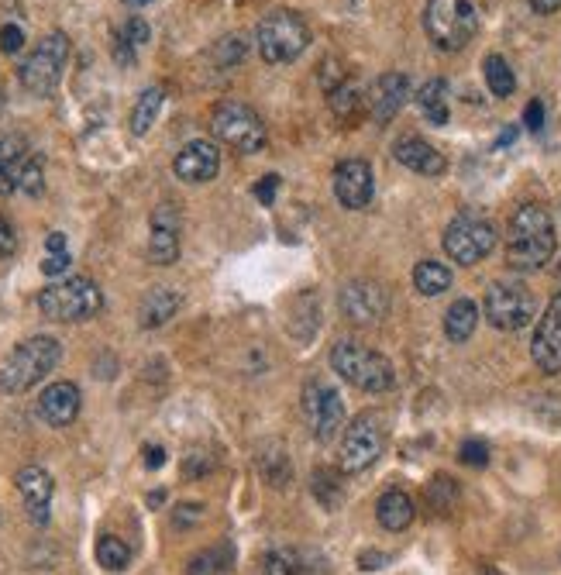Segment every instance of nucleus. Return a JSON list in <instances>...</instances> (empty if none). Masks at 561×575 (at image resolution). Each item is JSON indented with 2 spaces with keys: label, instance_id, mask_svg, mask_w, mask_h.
<instances>
[{
  "label": "nucleus",
  "instance_id": "f257e3e1",
  "mask_svg": "<svg viewBox=\"0 0 561 575\" xmlns=\"http://www.w3.org/2000/svg\"><path fill=\"white\" fill-rule=\"evenodd\" d=\"M555 255V221L541 204H524L510 217L506 266L513 273H541Z\"/></svg>",
  "mask_w": 561,
  "mask_h": 575
},
{
  "label": "nucleus",
  "instance_id": "f03ea898",
  "mask_svg": "<svg viewBox=\"0 0 561 575\" xmlns=\"http://www.w3.org/2000/svg\"><path fill=\"white\" fill-rule=\"evenodd\" d=\"M331 369L362 393H386L396 383L393 362L383 352H376V348L362 345L355 338H341L331 348Z\"/></svg>",
  "mask_w": 561,
  "mask_h": 575
},
{
  "label": "nucleus",
  "instance_id": "7ed1b4c3",
  "mask_svg": "<svg viewBox=\"0 0 561 575\" xmlns=\"http://www.w3.org/2000/svg\"><path fill=\"white\" fill-rule=\"evenodd\" d=\"M62 359V348L49 334H35V338L21 341L4 362H0V393H28L38 386Z\"/></svg>",
  "mask_w": 561,
  "mask_h": 575
},
{
  "label": "nucleus",
  "instance_id": "20e7f679",
  "mask_svg": "<svg viewBox=\"0 0 561 575\" xmlns=\"http://www.w3.org/2000/svg\"><path fill=\"white\" fill-rule=\"evenodd\" d=\"M100 307H104V293H100V286L87 276L59 279V283L45 286V290L38 293V310H42L49 321H59V324L90 321L93 314H100Z\"/></svg>",
  "mask_w": 561,
  "mask_h": 575
},
{
  "label": "nucleus",
  "instance_id": "39448f33",
  "mask_svg": "<svg viewBox=\"0 0 561 575\" xmlns=\"http://www.w3.org/2000/svg\"><path fill=\"white\" fill-rule=\"evenodd\" d=\"M255 42H259V56L269 66H283L303 56V49L310 45V28L300 14L293 11H272L259 21L255 28Z\"/></svg>",
  "mask_w": 561,
  "mask_h": 575
},
{
  "label": "nucleus",
  "instance_id": "423d86ee",
  "mask_svg": "<svg viewBox=\"0 0 561 575\" xmlns=\"http://www.w3.org/2000/svg\"><path fill=\"white\" fill-rule=\"evenodd\" d=\"M210 131H214L217 142L231 145V149L245 155L262 152L269 142L266 124H262V118L252 107L241 104V100H221V104L214 107V114H210Z\"/></svg>",
  "mask_w": 561,
  "mask_h": 575
},
{
  "label": "nucleus",
  "instance_id": "0eeeda50",
  "mask_svg": "<svg viewBox=\"0 0 561 575\" xmlns=\"http://www.w3.org/2000/svg\"><path fill=\"white\" fill-rule=\"evenodd\" d=\"M424 31L441 52H458L475 35V7L469 0H427Z\"/></svg>",
  "mask_w": 561,
  "mask_h": 575
},
{
  "label": "nucleus",
  "instance_id": "6e6552de",
  "mask_svg": "<svg viewBox=\"0 0 561 575\" xmlns=\"http://www.w3.org/2000/svg\"><path fill=\"white\" fill-rule=\"evenodd\" d=\"M66 62H69V38L62 35V31H52V35H45L42 42H38V49L21 62L18 69L21 87L35 93V97H49V93L59 87Z\"/></svg>",
  "mask_w": 561,
  "mask_h": 575
},
{
  "label": "nucleus",
  "instance_id": "1a4fd4ad",
  "mask_svg": "<svg viewBox=\"0 0 561 575\" xmlns=\"http://www.w3.org/2000/svg\"><path fill=\"white\" fill-rule=\"evenodd\" d=\"M386 448V421L376 410H362L352 417V424L341 434V469L345 472H365L376 465V458Z\"/></svg>",
  "mask_w": 561,
  "mask_h": 575
},
{
  "label": "nucleus",
  "instance_id": "9d476101",
  "mask_svg": "<svg viewBox=\"0 0 561 575\" xmlns=\"http://www.w3.org/2000/svg\"><path fill=\"white\" fill-rule=\"evenodd\" d=\"M482 310H486V321L493 324L496 331H520V328H527V324L534 321L537 300L524 283L500 279V283H493L486 290Z\"/></svg>",
  "mask_w": 561,
  "mask_h": 575
},
{
  "label": "nucleus",
  "instance_id": "9b49d317",
  "mask_svg": "<svg viewBox=\"0 0 561 575\" xmlns=\"http://www.w3.org/2000/svg\"><path fill=\"white\" fill-rule=\"evenodd\" d=\"M496 248V228L482 214H458L455 221L444 228V252L458 266H475Z\"/></svg>",
  "mask_w": 561,
  "mask_h": 575
},
{
  "label": "nucleus",
  "instance_id": "f8f14e48",
  "mask_svg": "<svg viewBox=\"0 0 561 575\" xmlns=\"http://www.w3.org/2000/svg\"><path fill=\"white\" fill-rule=\"evenodd\" d=\"M303 417L310 424V434L317 441H331L334 434L345 427V403H341V393L334 390L324 379H307L303 386Z\"/></svg>",
  "mask_w": 561,
  "mask_h": 575
},
{
  "label": "nucleus",
  "instance_id": "ddd939ff",
  "mask_svg": "<svg viewBox=\"0 0 561 575\" xmlns=\"http://www.w3.org/2000/svg\"><path fill=\"white\" fill-rule=\"evenodd\" d=\"M338 307L352 324H376L389 314V290L376 279H352L341 286Z\"/></svg>",
  "mask_w": 561,
  "mask_h": 575
},
{
  "label": "nucleus",
  "instance_id": "4468645a",
  "mask_svg": "<svg viewBox=\"0 0 561 575\" xmlns=\"http://www.w3.org/2000/svg\"><path fill=\"white\" fill-rule=\"evenodd\" d=\"M531 355L537 369L548 372V376L561 372V293L548 303V310H544L541 321H537Z\"/></svg>",
  "mask_w": 561,
  "mask_h": 575
},
{
  "label": "nucleus",
  "instance_id": "2eb2a0df",
  "mask_svg": "<svg viewBox=\"0 0 561 575\" xmlns=\"http://www.w3.org/2000/svg\"><path fill=\"white\" fill-rule=\"evenodd\" d=\"M334 197L348 211H362L372 200V169L365 159H345L334 169Z\"/></svg>",
  "mask_w": 561,
  "mask_h": 575
},
{
  "label": "nucleus",
  "instance_id": "dca6fc26",
  "mask_svg": "<svg viewBox=\"0 0 561 575\" xmlns=\"http://www.w3.org/2000/svg\"><path fill=\"white\" fill-rule=\"evenodd\" d=\"M179 228L183 217L173 204H159L152 211V235H148V259L155 266H173L179 259Z\"/></svg>",
  "mask_w": 561,
  "mask_h": 575
},
{
  "label": "nucleus",
  "instance_id": "f3484780",
  "mask_svg": "<svg viewBox=\"0 0 561 575\" xmlns=\"http://www.w3.org/2000/svg\"><path fill=\"white\" fill-rule=\"evenodd\" d=\"M80 403H83L80 386L62 379V383L45 386L42 396H38V403H35V414H38V421L49 424V427H66V424L76 421Z\"/></svg>",
  "mask_w": 561,
  "mask_h": 575
},
{
  "label": "nucleus",
  "instance_id": "a211bd4d",
  "mask_svg": "<svg viewBox=\"0 0 561 575\" xmlns=\"http://www.w3.org/2000/svg\"><path fill=\"white\" fill-rule=\"evenodd\" d=\"M217 169H221V152H217L214 142H204V138L183 145V152L173 162V173L183 183H210L217 176Z\"/></svg>",
  "mask_w": 561,
  "mask_h": 575
},
{
  "label": "nucleus",
  "instance_id": "6ab92c4d",
  "mask_svg": "<svg viewBox=\"0 0 561 575\" xmlns=\"http://www.w3.org/2000/svg\"><path fill=\"white\" fill-rule=\"evenodd\" d=\"M14 483H18V493H21V500H25L31 524H38V527L49 524V503H52V489H56L49 472L38 469V465H25Z\"/></svg>",
  "mask_w": 561,
  "mask_h": 575
},
{
  "label": "nucleus",
  "instance_id": "aec40b11",
  "mask_svg": "<svg viewBox=\"0 0 561 575\" xmlns=\"http://www.w3.org/2000/svg\"><path fill=\"white\" fill-rule=\"evenodd\" d=\"M407 97H410V80L403 73H383L376 83H372V97H369V104H372V114H376V121L379 124H386V121H393L396 114L403 111V104H407Z\"/></svg>",
  "mask_w": 561,
  "mask_h": 575
},
{
  "label": "nucleus",
  "instance_id": "412c9836",
  "mask_svg": "<svg viewBox=\"0 0 561 575\" xmlns=\"http://www.w3.org/2000/svg\"><path fill=\"white\" fill-rule=\"evenodd\" d=\"M393 155H396L400 166L414 169V173H420V176H441L444 169H448L444 155L434 149L431 142H424V138H417V135L400 138V142L393 145Z\"/></svg>",
  "mask_w": 561,
  "mask_h": 575
},
{
  "label": "nucleus",
  "instance_id": "4be33fe9",
  "mask_svg": "<svg viewBox=\"0 0 561 575\" xmlns=\"http://www.w3.org/2000/svg\"><path fill=\"white\" fill-rule=\"evenodd\" d=\"M255 469H259L262 483L272 489H286L293 483V462L290 455H286V445L276 438L262 441V445L255 448Z\"/></svg>",
  "mask_w": 561,
  "mask_h": 575
},
{
  "label": "nucleus",
  "instance_id": "5701e85b",
  "mask_svg": "<svg viewBox=\"0 0 561 575\" xmlns=\"http://www.w3.org/2000/svg\"><path fill=\"white\" fill-rule=\"evenodd\" d=\"M28 142L21 135H4L0 138V197H11L21 186V173H25L31 159Z\"/></svg>",
  "mask_w": 561,
  "mask_h": 575
},
{
  "label": "nucleus",
  "instance_id": "b1692460",
  "mask_svg": "<svg viewBox=\"0 0 561 575\" xmlns=\"http://www.w3.org/2000/svg\"><path fill=\"white\" fill-rule=\"evenodd\" d=\"M179 307H183V297H179L173 286H152L142 297V303H138V324L148 331L162 328V324L173 321Z\"/></svg>",
  "mask_w": 561,
  "mask_h": 575
},
{
  "label": "nucleus",
  "instance_id": "393cba45",
  "mask_svg": "<svg viewBox=\"0 0 561 575\" xmlns=\"http://www.w3.org/2000/svg\"><path fill=\"white\" fill-rule=\"evenodd\" d=\"M376 517H379V524H383L386 531L400 534V531H407V527L414 524L417 507H414V500H410V493H403V489H389V493L379 496Z\"/></svg>",
  "mask_w": 561,
  "mask_h": 575
},
{
  "label": "nucleus",
  "instance_id": "a878e982",
  "mask_svg": "<svg viewBox=\"0 0 561 575\" xmlns=\"http://www.w3.org/2000/svg\"><path fill=\"white\" fill-rule=\"evenodd\" d=\"M475 328H479V307H475L469 297L451 303L448 314H444V334H448V341L462 345V341L472 338Z\"/></svg>",
  "mask_w": 561,
  "mask_h": 575
},
{
  "label": "nucleus",
  "instance_id": "bb28decb",
  "mask_svg": "<svg viewBox=\"0 0 561 575\" xmlns=\"http://www.w3.org/2000/svg\"><path fill=\"white\" fill-rule=\"evenodd\" d=\"M235 562V548L231 545H214L204 548L186 562V575H224Z\"/></svg>",
  "mask_w": 561,
  "mask_h": 575
},
{
  "label": "nucleus",
  "instance_id": "cd10ccee",
  "mask_svg": "<svg viewBox=\"0 0 561 575\" xmlns=\"http://www.w3.org/2000/svg\"><path fill=\"white\" fill-rule=\"evenodd\" d=\"M417 104L424 111V118L431 124H448V83L444 80H431L417 90Z\"/></svg>",
  "mask_w": 561,
  "mask_h": 575
},
{
  "label": "nucleus",
  "instance_id": "c85d7f7f",
  "mask_svg": "<svg viewBox=\"0 0 561 575\" xmlns=\"http://www.w3.org/2000/svg\"><path fill=\"white\" fill-rule=\"evenodd\" d=\"M414 286H417V293H424V297H441V293L451 286V269L444 266V262H434V259L417 262Z\"/></svg>",
  "mask_w": 561,
  "mask_h": 575
},
{
  "label": "nucleus",
  "instance_id": "c756f323",
  "mask_svg": "<svg viewBox=\"0 0 561 575\" xmlns=\"http://www.w3.org/2000/svg\"><path fill=\"white\" fill-rule=\"evenodd\" d=\"M424 496H427V507H431L434 514L448 517L451 510L458 507V496H462V489H458V483L451 476H434L431 483H427Z\"/></svg>",
  "mask_w": 561,
  "mask_h": 575
},
{
  "label": "nucleus",
  "instance_id": "7c9ffc66",
  "mask_svg": "<svg viewBox=\"0 0 561 575\" xmlns=\"http://www.w3.org/2000/svg\"><path fill=\"white\" fill-rule=\"evenodd\" d=\"M162 97H166L162 87H148L142 97H138L135 111H131V131H135V135H148V128H152L162 111Z\"/></svg>",
  "mask_w": 561,
  "mask_h": 575
},
{
  "label": "nucleus",
  "instance_id": "2f4dec72",
  "mask_svg": "<svg viewBox=\"0 0 561 575\" xmlns=\"http://www.w3.org/2000/svg\"><path fill=\"white\" fill-rule=\"evenodd\" d=\"M482 69H486V87L493 90V97H510L513 90H517V76H513L510 62L503 56H486L482 62Z\"/></svg>",
  "mask_w": 561,
  "mask_h": 575
},
{
  "label": "nucleus",
  "instance_id": "473e14b6",
  "mask_svg": "<svg viewBox=\"0 0 561 575\" xmlns=\"http://www.w3.org/2000/svg\"><path fill=\"white\" fill-rule=\"evenodd\" d=\"M97 562L104 565L107 572H124L131 562V548L124 545L121 538H114V534H104V538L97 541Z\"/></svg>",
  "mask_w": 561,
  "mask_h": 575
},
{
  "label": "nucleus",
  "instance_id": "72a5a7b5",
  "mask_svg": "<svg viewBox=\"0 0 561 575\" xmlns=\"http://www.w3.org/2000/svg\"><path fill=\"white\" fill-rule=\"evenodd\" d=\"M314 496L327 510H338L341 496H345V483L334 469H314Z\"/></svg>",
  "mask_w": 561,
  "mask_h": 575
},
{
  "label": "nucleus",
  "instance_id": "f704fd0d",
  "mask_svg": "<svg viewBox=\"0 0 561 575\" xmlns=\"http://www.w3.org/2000/svg\"><path fill=\"white\" fill-rule=\"evenodd\" d=\"M252 575H300V565L290 551H266V555L255 562Z\"/></svg>",
  "mask_w": 561,
  "mask_h": 575
},
{
  "label": "nucleus",
  "instance_id": "c9c22d12",
  "mask_svg": "<svg viewBox=\"0 0 561 575\" xmlns=\"http://www.w3.org/2000/svg\"><path fill=\"white\" fill-rule=\"evenodd\" d=\"M331 111L338 114L341 121L355 118V114H358V87H355V83L341 80L338 87L331 90Z\"/></svg>",
  "mask_w": 561,
  "mask_h": 575
},
{
  "label": "nucleus",
  "instance_id": "e433bc0d",
  "mask_svg": "<svg viewBox=\"0 0 561 575\" xmlns=\"http://www.w3.org/2000/svg\"><path fill=\"white\" fill-rule=\"evenodd\" d=\"M18 190L28 193V197H38V193L45 190V166H42V159H38V155H31V159H28L25 173H21V186H18Z\"/></svg>",
  "mask_w": 561,
  "mask_h": 575
},
{
  "label": "nucleus",
  "instance_id": "4c0bfd02",
  "mask_svg": "<svg viewBox=\"0 0 561 575\" xmlns=\"http://www.w3.org/2000/svg\"><path fill=\"white\" fill-rule=\"evenodd\" d=\"M245 49H248L245 38H241V35H228V38H221V42H217L214 56H217L221 66H235V62L245 59Z\"/></svg>",
  "mask_w": 561,
  "mask_h": 575
},
{
  "label": "nucleus",
  "instance_id": "58836bf2",
  "mask_svg": "<svg viewBox=\"0 0 561 575\" xmlns=\"http://www.w3.org/2000/svg\"><path fill=\"white\" fill-rule=\"evenodd\" d=\"M458 458H462L465 465H472V469H486L489 465V445L479 438H469L462 448H458Z\"/></svg>",
  "mask_w": 561,
  "mask_h": 575
},
{
  "label": "nucleus",
  "instance_id": "ea45409f",
  "mask_svg": "<svg viewBox=\"0 0 561 575\" xmlns=\"http://www.w3.org/2000/svg\"><path fill=\"white\" fill-rule=\"evenodd\" d=\"M210 469H214V455H210V452H190V455H186V462H183V472L190 479L207 476Z\"/></svg>",
  "mask_w": 561,
  "mask_h": 575
},
{
  "label": "nucleus",
  "instance_id": "a19ab883",
  "mask_svg": "<svg viewBox=\"0 0 561 575\" xmlns=\"http://www.w3.org/2000/svg\"><path fill=\"white\" fill-rule=\"evenodd\" d=\"M204 503H179L176 507V514H173V524L176 527H193V524H200V520H204Z\"/></svg>",
  "mask_w": 561,
  "mask_h": 575
},
{
  "label": "nucleus",
  "instance_id": "79ce46f5",
  "mask_svg": "<svg viewBox=\"0 0 561 575\" xmlns=\"http://www.w3.org/2000/svg\"><path fill=\"white\" fill-rule=\"evenodd\" d=\"M0 49H4L7 56L21 52V49H25V31H21L18 25H4V28H0Z\"/></svg>",
  "mask_w": 561,
  "mask_h": 575
},
{
  "label": "nucleus",
  "instance_id": "37998d69",
  "mask_svg": "<svg viewBox=\"0 0 561 575\" xmlns=\"http://www.w3.org/2000/svg\"><path fill=\"white\" fill-rule=\"evenodd\" d=\"M121 35L128 38L131 45H145L148 38H152V31H148V25H145L142 18H128V25H124Z\"/></svg>",
  "mask_w": 561,
  "mask_h": 575
},
{
  "label": "nucleus",
  "instance_id": "c03bdc74",
  "mask_svg": "<svg viewBox=\"0 0 561 575\" xmlns=\"http://www.w3.org/2000/svg\"><path fill=\"white\" fill-rule=\"evenodd\" d=\"M69 269V252H52V255H45V262H42V273L45 276H62Z\"/></svg>",
  "mask_w": 561,
  "mask_h": 575
},
{
  "label": "nucleus",
  "instance_id": "a18cd8bd",
  "mask_svg": "<svg viewBox=\"0 0 561 575\" xmlns=\"http://www.w3.org/2000/svg\"><path fill=\"white\" fill-rule=\"evenodd\" d=\"M14 252H18V235H14L11 224L0 217V259H7V255H14Z\"/></svg>",
  "mask_w": 561,
  "mask_h": 575
},
{
  "label": "nucleus",
  "instance_id": "49530a36",
  "mask_svg": "<svg viewBox=\"0 0 561 575\" xmlns=\"http://www.w3.org/2000/svg\"><path fill=\"white\" fill-rule=\"evenodd\" d=\"M276 186H279V176H262L259 183H255V197L262 200V204H272L276 200Z\"/></svg>",
  "mask_w": 561,
  "mask_h": 575
},
{
  "label": "nucleus",
  "instance_id": "de8ad7c7",
  "mask_svg": "<svg viewBox=\"0 0 561 575\" xmlns=\"http://www.w3.org/2000/svg\"><path fill=\"white\" fill-rule=\"evenodd\" d=\"M524 124H527V131H541L544 128V104H541V100H531V104H527Z\"/></svg>",
  "mask_w": 561,
  "mask_h": 575
},
{
  "label": "nucleus",
  "instance_id": "09e8293b",
  "mask_svg": "<svg viewBox=\"0 0 561 575\" xmlns=\"http://www.w3.org/2000/svg\"><path fill=\"white\" fill-rule=\"evenodd\" d=\"M114 59H118V66H135V45L124 35H118V42H114Z\"/></svg>",
  "mask_w": 561,
  "mask_h": 575
},
{
  "label": "nucleus",
  "instance_id": "8fccbe9b",
  "mask_svg": "<svg viewBox=\"0 0 561 575\" xmlns=\"http://www.w3.org/2000/svg\"><path fill=\"white\" fill-rule=\"evenodd\" d=\"M145 465L148 469H162L166 465V452L159 445H145Z\"/></svg>",
  "mask_w": 561,
  "mask_h": 575
},
{
  "label": "nucleus",
  "instance_id": "3c124183",
  "mask_svg": "<svg viewBox=\"0 0 561 575\" xmlns=\"http://www.w3.org/2000/svg\"><path fill=\"white\" fill-rule=\"evenodd\" d=\"M386 558L389 555H383V551H365V555H362V569H383Z\"/></svg>",
  "mask_w": 561,
  "mask_h": 575
},
{
  "label": "nucleus",
  "instance_id": "603ef678",
  "mask_svg": "<svg viewBox=\"0 0 561 575\" xmlns=\"http://www.w3.org/2000/svg\"><path fill=\"white\" fill-rule=\"evenodd\" d=\"M45 248H49V255L52 252H66V235H62V231H52V235L45 238Z\"/></svg>",
  "mask_w": 561,
  "mask_h": 575
},
{
  "label": "nucleus",
  "instance_id": "864d4df0",
  "mask_svg": "<svg viewBox=\"0 0 561 575\" xmlns=\"http://www.w3.org/2000/svg\"><path fill=\"white\" fill-rule=\"evenodd\" d=\"M531 7L537 14H555L561 7V0H531Z\"/></svg>",
  "mask_w": 561,
  "mask_h": 575
},
{
  "label": "nucleus",
  "instance_id": "5fc2aeb1",
  "mask_svg": "<svg viewBox=\"0 0 561 575\" xmlns=\"http://www.w3.org/2000/svg\"><path fill=\"white\" fill-rule=\"evenodd\" d=\"M513 138H517V128H506L503 135H500V145H510Z\"/></svg>",
  "mask_w": 561,
  "mask_h": 575
},
{
  "label": "nucleus",
  "instance_id": "6e6d98bb",
  "mask_svg": "<svg viewBox=\"0 0 561 575\" xmlns=\"http://www.w3.org/2000/svg\"><path fill=\"white\" fill-rule=\"evenodd\" d=\"M479 575H506V572H500V569H493V565H489V569H482Z\"/></svg>",
  "mask_w": 561,
  "mask_h": 575
},
{
  "label": "nucleus",
  "instance_id": "4d7b16f0",
  "mask_svg": "<svg viewBox=\"0 0 561 575\" xmlns=\"http://www.w3.org/2000/svg\"><path fill=\"white\" fill-rule=\"evenodd\" d=\"M124 4H152V0H124Z\"/></svg>",
  "mask_w": 561,
  "mask_h": 575
},
{
  "label": "nucleus",
  "instance_id": "13d9d810",
  "mask_svg": "<svg viewBox=\"0 0 561 575\" xmlns=\"http://www.w3.org/2000/svg\"><path fill=\"white\" fill-rule=\"evenodd\" d=\"M558 279H561V259H558Z\"/></svg>",
  "mask_w": 561,
  "mask_h": 575
},
{
  "label": "nucleus",
  "instance_id": "bf43d9fd",
  "mask_svg": "<svg viewBox=\"0 0 561 575\" xmlns=\"http://www.w3.org/2000/svg\"><path fill=\"white\" fill-rule=\"evenodd\" d=\"M0 104H4V100H0Z\"/></svg>",
  "mask_w": 561,
  "mask_h": 575
}]
</instances>
